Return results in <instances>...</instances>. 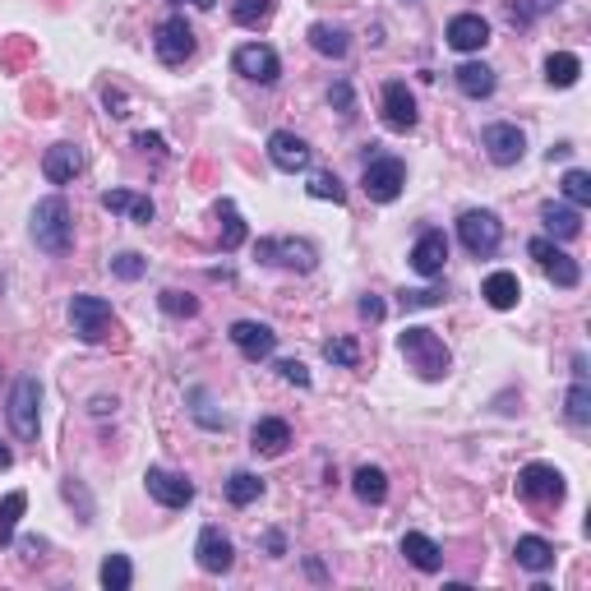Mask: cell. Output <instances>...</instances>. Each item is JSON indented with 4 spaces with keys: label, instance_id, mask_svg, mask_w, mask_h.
<instances>
[{
    "label": "cell",
    "instance_id": "obj_23",
    "mask_svg": "<svg viewBox=\"0 0 591 591\" xmlns=\"http://www.w3.org/2000/svg\"><path fill=\"white\" fill-rule=\"evenodd\" d=\"M402 555H407L411 568H421V573H439V568H444L439 545L430 541V536H421V531H407V536H402Z\"/></svg>",
    "mask_w": 591,
    "mask_h": 591
},
{
    "label": "cell",
    "instance_id": "obj_46",
    "mask_svg": "<svg viewBox=\"0 0 591 591\" xmlns=\"http://www.w3.org/2000/svg\"><path fill=\"white\" fill-rule=\"evenodd\" d=\"M134 148H153V153H167V148H162V134H134Z\"/></svg>",
    "mask_w": 591,
    "mask_h": 591
},
{
    "label": "cell",
    "instance_id": "obj_25",
    "mask_svg": "<svg viewBox=\"0 0 591 591\" xmlns=\"http://www.w3.org/2000/svg\"><path fill=\"white\" fill-rule=\"evenodd\" d=\"M541 222L550 236H559V241H573L582 231V208L573 204H541Z\"/></svg>",
    "mask_w": 591,
    "mask_h": 591
},
{
    "label": "cell",
    "instance_id": "obj_12",
    "mask_svg": "<svg viewBox=\"0 0 591 591\" xmlns=\"http://www.w3.org/2000/svg\"><path fill=\"white\" fill-rule=\"evenodd\" d=\"M481 144H485V153H490V162H495V167H518L522 153H527V134H522L518 125L499 121V125H485Z\"/></svg>",
    "mask_w": 591,
    "mask_h": 591
},
{
    "label": "cell",
    "instance_id": "obj_15",
    "mask_svg": "<svg viewBox=\"0 0 591 591\" xmlns=\"http://www.w3.org/2000/svg\"><path fill=\"white\" fill-rule=\"evenodd\" d=\"M268 157H273V167L278 171H291V176H296V171L310 167V144L296 139L291 130H273L268 134Z\"/></svg>",
    "mask_w": 591,
    "mask_h": 591
},
{
    "label": "cell",
    "instance_id": "obj_27",
    "mask_svg": "<svg viewBox=\"0 0 591 591\" xmlns=\"http://www.w3.org/2000/svg\"><path fill=\"white\" fill-rule=\"evenodd\" d=\"M458 88L471 97V102H481V97L495 93V70H490V65H481V61L458 65Z\"/></svg>",
    "mask_w": 591,
    "mask_h": 591
},
{
    "label": "cell",
    "instance_id": "obj_22",
    "mask_svg": "<svg viewBox=\"0 0 591 591\" xmlns=\"http://www.w3.org/2000/svg\"><path fill=\"white\" fill-rule=\"evenodd\" d=\"M102 208H107V213H125V218H134V222H153V199H148V194H134V190H107L102 194Z\"/></svg>",
    "mask_w": 591,
    "mask_h": 591
},
{
    "label": "cell",
    "instance_id": "obj_18",
    "mask_svg": "<svg viewBox=\"0 0 591 591\" xmlns=\"http://www.w3.org/2000/svg\"><path fill=\"white\" fill-rule=\"evenodd\" d=\"M194 555H199V568H204V573H227L231 559H236V550H231V541L222 536V527H204L199 531Z\"/></svg>",
    "mask_w": 591,
    "mask_h": 591
},
{
    "label": "cell",
    "instance_id": "obj_44",
    "mask_svg": "<svg viewBox=\"0 0 591 591\" xmlns=\"http://www.w3.org/2000/svg\"><path fill=\"white\" fill-rule=\"evenodd\" d=\"M361 319L379 324V319H384V301H379V296H365V301H361Z\"/></svg>",
    "mask_w": 591,
    "mask_h": 591
},
{
    "label": "cell",
    "instance_id": "obj_8",
    "mask_svg": "<svg viewBox=\"0 0 591 591\" xmlns=\"http://www.w3.org/2000/svg\"><path fill=\"white\" fill-rule=\"evenodd\" d=\"M527 254L536 259V264H541V273H545L550 282H555V287H564V291H568V287H578V282H582V268L573 264V254H564L555 241L536 236V241L527 245Z\"/></svg>",
    "mask_w": 591,
    "mask_h": 591
},
{
    "label": "cell",
    "instance_id": "obj_21",
    "mask_svg": "<svg viewBox=\"0 0 591 591\" xmlns=\"http://www.w3.org/2000/svg\"><path fill=\"white\" fill-rule=\"evenodd\" d=\"M287 444H291V425H287V421H278V416H264V421H254V430H250V448H254V453H264V458H278Z\"/></svg>",
    "mask_w": 591,
    "mask_h": 591
},
{
    "label": "cell",
    "instance_id": "obj_30",
    "mask_svg": "<svg viewBox=\"0 0 591 591\" xmlns=\"http://www.w3.org/2000/svg\"><path fill=\"white\" fill-rule=\"evenodd\" d=\"M351 485H356V495H361L365 504H384L388 499V476L379 467H356Z\"/></svg>",
    "mask_w": 591,
    "mask_h": 591
},
{
    "label": "cell",
    "instance_id": "obj_50",
    "mask_svg": "<svg viewBox=\"0 0 591 591\" xmlns=\"http://www.w3.org/2000/svg\"><path fill=\"white\" fill-rule=\"evenodd\" d=\"M10 462H14V453H10L5 444H0V467H10Z\"/></svg>",
    "mask_w": 591,
    "mask_h": 591
},
{
    "label": "cell",
    "instance_id": "obj_38",
    "mask_svg": "<svg viewBox=\"0 0 591 591\" xmlns=\"http://www.w3.org/2000/svg\"><path fill=\"white\" fill-rule=\"evenodd\" d=\"M559 185H564V199H568L573 208H587V204H591V176H587L582 167L564 171V181H559Z\"/></svg>",
    "mask_w": 591,
    "mask_h": 591
},
{
    "label": "cell",
    "instance_id": "obj_19",
    "mask_svg": "<svg viewBox=\"0 0 591 591\" xmlns=\"http://www.w3.org/2000/svg\"><path fill=\"white\" fill-rule=\"evenodd\" d=\"M42 171H47L51 185H70L79 171H84V148L79 144H56L47 148V157H42Z\"/></svg>",
    "mask_w": 591,
    "mask_h": 591
},
{
    "label": "cell",
    "instance_id": "obj_34",
    "mask_svg": "<svg viewBox=\"0 0 591 591\" xmlns=\"http://www.w3.org/2000/svg\"><path fill=\"white\" fill-rule=\"evenodd\" d=\"M218 218H222V250H241L245 245V222H241V213H236L231 199H222L218 204Z\"/></svg>",
    "mask_w": 591,
    "mask_h": 591
},
{
    "label": "cell",
    "instance_id": "obj_35",
    "mask_svg": "<svg viewBox=\"0 0 591 591\" xmlns=\"http://www.w3.org/2000/svg\"><path fill=\"white\" fill-rule=\"evenodd\" d=\"M305 190H310V199H324V204H347V190H342V181L333 171H314Z\"/></svg>",
    "mask_w": 591,
    "mask_h": 591
},
{
    "label": "cell",
    "instance_id": "obj_42",
    "mask_svg": "<svg viewBox=\"0 0 591 591\" xmlns=\"http://www.w3.org/2000/svg\"><path fill=\"white\" fill-rule=\"evenodd\" d=\"M444 301V291L435 287H416V291H402V310H430V305Z\"/></svg>",
    "mask_w": 591,
    "mask_h": 591
},
{
    "label": "cell",
    "instance_id": "obj_11",
    "mask_svg": "<svg viewBox=\"0 0 591 591\" xmlns=\"http://www.w3.org/2000/svg\"><path fill=\"white\" fill-rule=\"evenodd\" d=\"M231 65H236V74L254 79V84H278V74H282L278 51L264 47V42H245V47H236Z\"/></svg>",
    "mask_w": 591,
    "mask_h": 591
},
{
    "label": "cell",
    "instance_id": "obj_6",
    "mask_svg": "<svg viewBox=\"0 0 591 591\" xmlns=\"http://www.w3.org/2000/svg\"><path fill=\"white\" fill-rule=\"evenodd\" d=\"M37 402H42V384H37L33 374H24L10 393V430H14V439H24V444L37 439Z\"/></svg>",
    "mask_w": 591,
    "mask_h": 591
},
{
    "label": "cell",
    "instance_id": "obj_29",
    "mask_svg": "<svg viewBox=\"0 0 591 591\" xmlns=\"http://www.w3.org/2000/svg\"><path fill=\"white\" fill-rule=\"evenodd\" d=\"M578 74H582V61L573 56V51H555L550 61H545V79L555 88H573L578 84Z\"/></svg>",
    "mask_w": 591,
    "mask_h": 591
},
{
    "label": "cell",
    "instance_id": "obj_4",
    "mask_svg": "<svg viewBox=\"0 0 591 591\" xmlns=\"http://www.w3.org/2000/svg\"><path fill=\"white\" fill-rule=\"evenodd\" d=\"M70 324H74V338L93 347V342H102L111 333L116 314H111V301H102V296H74L70 301Z\"/></svg>",
    "mask_w": 591,
    "mask_h": 591
},
{
    "label": "cell",
    "instance_id": "obj_2",
    "mask_svg": "<svg viewBox=\"0 0 591 591\" xmlns=\"http://www.w3.org/2000/svg\"><path fill=\"white\" fill-rule=\"evenodd\" d=\"M398 347H402V356H407V365L421 379H444L448 374V365H453V356H448V347H444V338H439L435 328H407L398 338Z\"/></svg>",
    "mask_w": 591,
    "mask_h": 591
},
{
    "label": "cell",
    "instance_id": "obj_24",
    "mask_svg": "<svg viewBox=\"0 0 591 591\" xmlns=\"http://www.w3.org/2000/svg\"><path fill=\"white\" fill-rule=\"evenodd\" d=\"M481 296H485V305H495V310H513V305H518V296H522L518 273H508V268L490 273V278H485V287H481Z\"/></svg>",
    "mask_w": 591,
    "mask_h": 591
},
{
    "label": "cell",
    "instance_id": "obj_28",
    "mask_svg": "<svg viewBox=\"0 0 591 591\" xmlns=\"http://www.w3.org/2000/svg\"><path fill=\"white\" fill-rule=\"evenodd\" d=\"M310 47L319 51V56H328V61H342V56L351 51V42H347V33H342V28L314 24V28H310Z\"/></svg>",
    "mask_w": 591,
    "mask_h": 591
},
{
    "label": "cell",
    "instance_id": "obj_13",
    "mask_svg": "<svg viewBox=\"0 0 591 591\" xmlns=\"http://www.w3.org/2000/svg\"><path fill=\"white\" fill-rule=\"evenodd\" d=\"M144 485H148V495H153L162 508H185L194 499V485L185 481V476H176V471H167V467H148L144 471Z\"/></svg>",
    "mask_w": 591,
    "mask_h": 591
},
{
    "label": "cell",
    "instance_id": "obj_41",
    "mask_svg": "<svg viewBox=\"0 0 591 591\" xmlns=\"http://www.w3.org/2000/svg\"><path fill=\"white\" fill-rule=\"evenodd\" d=\"M157 305H162L171 319H190V314H199V301H194V296H185V291H162V296H157Z\"/></svg>",
    "mask_w": 591,
    "mask_h": 591
},
{
    "label": "cell",
    "instance_id": "obj_5",
    "mask_svg": "<svg viewBox=\"0 0 591 591\" xmlns=\"http://www.w3.org/2000/svg\"><path fill=\"white\" fill-rule=\"evenodd\" d=\"M564 476H559L550 462H531V467H522L518 471V495L527 499V504H536V508H550V504H559L564 499Z\"/></svg>",
    "mask_w": 591,
    "mask_h": 591
},
{
    "label": "cell",
    "instance_id": "obj_14",
    "mask_svg": "<svg viewBox=\"0 0 591 591\" xmlns=\"http://www.w3.org/2000/svg\"><path fill=\"white\" fill-rule=\"evenodd\" d=\"M231 342H236V351H241L245 361H268L273 347H278V333L268 324H254V319H236L231 324Z\"/></svg>",
    "mask_w": 591,
    "mask_h": 591
},
{
    "label": "cell",
    "instance_id": "obj_17",
    "mask_svg": "<svg viewBox=\"0 0 591 591\" xmlns=\"http://www.w3.org/2000/svg\"><path fill=\"white\" fill-rule=\"evenodd\" d=\"M448 264V236L444 231H425L421 241L411 245V268L421 273V278H439Z\"/></svg>",
    "mask_w": 591,
    "mask_h": 591
},
{
    "label": "cell",
    "instance_id": "obj_20",
    "mask_svg": "<svg viewBox=\"0 0 591 591\" xmlns=\"http://www.w3.org/2000/svg\"><path fill=\"white\" fill-rule=\"evenodd\" d=\"M490 42V24H485L481 14H458V19H448V47L453 51H481Z\"/></svg>",
    "mask_w": 591,
    "mask_h": 591
},
{
    "label": "cell",
    "instance_id": "obj_48",
    "mask_svg": "<svg viewBox=\"0 0 591 591\" xmlns=\"http://www.w3.org/2000/svg\"><path fill=\"white\" fill-rule=\"evenodd\" d=\"M555 5H559V0H531L527 14H545V10H555Z\"/></svg>",
    "mask_w": 591,
    "mask_h": 591
},
{
    "label": "cell",
    "instance_id": "obj_39",
    "mask_svg": "<svg viewBox=\"0 0 591 591\" xmlns=\"http://www.w3.org/2000/svg\"><path fill=\"white\" fill-rule=\"evenodd\" d=\"M111 273H116V278H125V282H139L148 273V259H144V254H134V250H125V254H116V259H111Z\"/></svg>",
    "mask_w": 591,
    "mask_h": 591
},
{
    "label": "cell",
    "instance_id": "obj_3",
    "mask_svg": "<svg viewBox=\"0 0 591 591\" xmlns=\"http://www.w3.org/2000/svg\"><path fill=\"white\" fill-rule=\"evenodd\" d=\"M458 236H462V245H467V254L490 259V254L499 250V241H504V222H499L490 208H467L458 218Z\"/></svg>",
    "mask_w": 591,
    "mask_h": 591
},
{
    "label": "cell",
    "instance_id": "obj_7",
    "mask_svg": "<svg viewBox=\"0 0 591 591\" xmlns=\"http://www.w3.org/2000/svg\"><path fill=\"white\" fill-rule=\"evenodd\" d=\"M254 254L264 264H278V268H291V273H310L319 264V250L310 241H296V236H282V241H259Z\"/></svg>",
    "mask_w": 591,
    "mask_h": 591
},
{
    "label": "cell",
    "instance_id": "obj_26",
    "mask_svg": "<svg viewBox=\"0 0 591 591\" xmlns=\"http://www.w3.org/2000/svg\"><path fill=\"white\" fill-rule=\"evenodd\" d=\"M513 555H518V564L527 568V573H545V568H555V545L545 541V536H522V541L513 545Z\"/></svg>",
    "mask_w": 591,
    "mask_h": 591
},
{
    "label": "cell",
    "instance_id": "obj_10",
    "mask_svg": "<svg viewBox=\"0 0 591 591\" xmlns=\"http://www.w3.org/2000/svg\"><path fill=\"white\" fill-rule=\"evenodd\" d=\"M153 47H157V61H162V65H185L194 56V28L185 24L181 14H171V19L157 24Z\"/></svg>",
    "mask_w": 591,
    "mask_h": 591
},
{
    "label": "cell",
    "instance_id": "obj_40",
    "mask_svg": "<svg viewBox=\"0 0 591 591\" xmlns=\"http://www.w3.org/2000/svg\"><path fill=\"white\" fill-rule=\"evenodd\" d=\"M324 361L328 365H361V347H356V342L351 338H338V342H324Z\"/></svg>",
    "mask_w": 591,
    "mask_h": 591
},
{
    "label": "cell",
    "instance_id": "obj_36",
    "mask_svg": "<svg viewBox=\"0 0 591 591\" xmlns=\"http://www.w3.org/2000/svg\"><path fill=\"white\" fill-rule=\"evenodd\" d=\"M268 14H273V0H236V5H231V19L241 28L268 24Z\"/></svg>",
    "mask_w": 591,
    "mask_h": 591
},
{
    "label": "cell",
    "instance_id": "obj_33",
    "mask_svg": "<svg viewBox=\"0 0 591 591\" xmlns=\"http://www.w3.org/2000/svg\"><path fill=\"white\" fill-rule=\"evenodd\" d=\"M97 578H102V587H107V591H130L134 568H130V559H125V555H107V559H102V573H97Z\"/></svg>",
    "mask_w": 591,
    "mask_h": 591
},
{
    "label": "cell",
    "instance_id": "obj_1",
    "mask_svg": "<svg viewBox=\"0 0 591 591\" xmlns=\"http://www.w3.org/2000/svg\"><path fill=\"white\" fill-rule=\"evenodd\" d=\"M33 241L37 250L47 254H70L74 245V218H70V204H65L61 194H51V199H42V204L33 208Z\"/></svg>",
    "mask_w": 591,
    "mask_h": 591
},
{
    "label": "cell",
    "instance_id": "obj_16",
    "mask_svg": "<svg viewBox=\"0 0 591 591\" xmlns=\"http://www.w3.org/2000/svg\"><path fill=\"white\" fill-rule=\"evenodd\" d=\"M384 125L398 134L416 130V97H411V88L398 84V79L384 84Z\"/></svg>",
    "mask_w": 591,
    "mask_h": 591
},
{
    "label": "cell",
    "instance_id": "obj_51",
    "mask_svg": "<svg viewBox=\"0 0 591 591\" xmlns=\"http://www.w3.org/2000/svg\"><path fill=\"white\" fill-rule=\"evenodd\" d=\"M190 5H199V10H213V5H218V0H190Z\"/></svg>",
    "mask_w": 591,
    "mask_h": 591
},
{
    "label": "cell",
    "instance_id": "obj_49",
    "mask_svg": "<svg viewBox=\"0 0 591 591\" xmlns=\"http://www.w3.org/2000/svg\"><path fill=\"white\" fill-rule=\"evenodd\" d=\"M268 550H273V555H282V550H287V541H282L278 531H268Z\"/></svg>",
    "mask_w": 591,
    "mask_h": 591
},
{
    "label": "cell",
    "instance_id": "obj_32",
    "mask_svg": "<svg viewBox=\"0 0 591 591\" xmlns=\"http://www.w3.org/2000/svg\"><path fill=\"white\" fill-rule=\"evenodd\" d=\"M24 508H28L24 490H10V495H5V504H0V545L14 541V527H19V518H24Z\"/></svg>",
    "mask_w": 591,
    "mask_h": 591
},
{
    "label": "cell",
    "instance_id": "obj_45",
    "mask_svg": "<svg viewBox=\"0 0 591 591\" xmlns=\"http://www.w3.org/2000/svg\"><path fill=\"white\" fill-rule=\"evenodd\" d=\"M328 102H333V107H338L342 116H351V88H347V84L333 88V93H328Z\"/></svg>",
    "mask_w": 591,
    "mask_h": 591
},
{
    "label": "cell",
    "instance_id": "obj_31",
    "mask_svg": "<svg viewBox=\"0 0 591 591\" xmlns=\"http://www.w3.org/2000/svg\"><path fill=\"white\" fill-rule=\"evenodd\" d=\"M264 495V481L254 476V471H231V481H227V499L236 508H245V504H254V499Z\"/></svg>",
    "mask_w": 591,
    "mask_h": 591
},
{
    "label": "cell",
    "instance_id": "obj_37",
    "mask_svg": "<svg viewBox=\"0 0 591 591\" xmlns=\"http://www.w3.org/2000/svg\"><path fill=\"white\" fill-rule=\"evenodd\" d=\"M564 407H568V421L573 425H591V388H587V379H573Z\"/></svg>",
    "mask_w": 591,
    "mask_h": 591
},
{
    "label": "cell",
    "instance_id": "obj_47",
    "mask_svg": "<svg viewBox=\"0 0 591 591\" xmlns=\"http://www.w3.org/2000/svg\"><path fill=\"white\" fill-rule=\"evenodd\" d=\"M102 102H107V107H116L111 116H130V111H125V97L116 93V88H107V93H102Z\"/></svg>",
    "mask_w": 591,
    "mask_h": 591
},
{
    "label": "cell",
    "instance_id": "obj_9",
    "mask_svg": "<svg viewBox=\"0 0 591 591\" xmlns=\"http://www.w3.org/2000/svg\"><path fill=\"white\" fill-rule=\"evenodd\" d=\"M361 185L374 204H393V199L402 194V185H407V167H402L398 157H374L370 167H365Z\"/></svg>",
    "mask_w": 591,
    "mask_h": 591
},
{
    "label": "cell",
    "instance_id": "obj_43",
    "mask_svg": "<svg viewBox=\"0 0 591 591\" xmlns=\"http://www.w3.org/2000/svg\"><path fill=\"white\" fill-rule=\"evenodd\" d=\"M278 374L287 379V384H296V388H310V370H305L301 361H278Z\"/></svg>",
    "mask_w": 591,
    "mask_h": 591
}]
</instances>
